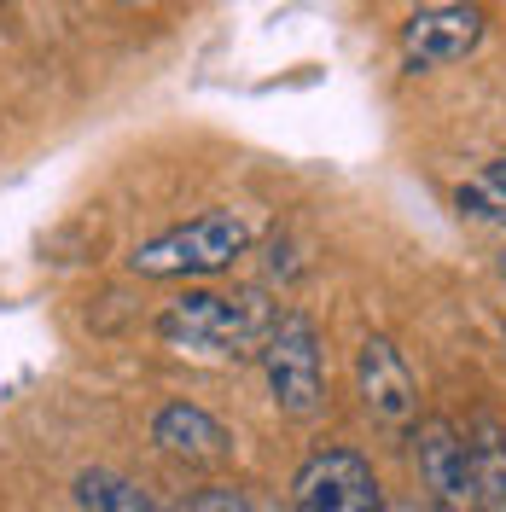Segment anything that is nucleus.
<instances>
[{
  "label": "nucleus",
  "mask_w": 506,
  "mask_h": 512,
  "mask_svg": "<svg viewBox=\"0 0 506 512\" xmlns=\"http://www.w3.org/2000/svg\"><path fill=\"white\" fill-rule=\"evenodd\" d=\"M280 309L262 297V291H239V297H222V291H187L175 297L158 315V338L181 355H262L268 332H274Z\"/></svg>",
  "instance_id": "1"
},
{
  "label": "nucleus",
  "mask_w": 506,
  "mask_h": 512,
  "mask_svg": "<svg viewBox=\"0 0 506 512\" xmlns=\"http://www.w3.org/2000/svg\"><path fill=\"white\" fill-rule=\"evenodd\" d=\"M245 251H251V222L233 216V210H210V216H192V222L146 239L128 262L146 280H198V274L233 268Z\"/></svg>",
  "instance_id": "2"
},
{
  "label": "nucleus",
  "mask_w": 506,
  "mask_h": 512,
  "mask_svg": "<svg viewBox=\"0 0 506 512\" xmlns=\"http://www.w3.org/2000/svg\"><path fill=\"white\" fill-rule=\"evenodd\" d=\"M262 373L268 390L280 402V414L291 419H315L326 408V361H320V332L309 315H280L268 344H262Z\"/></svg>",
  "instance_id": "3"
},
{
  "label": "nucleus",
  "mask_w": 506,
  "mask_h": 512,
  "mask_svg": "<svg viewBox=\"0 0 506 512\" xmlns=\"http://www.w3.org/2000/svg\"><path fill=\"white\" fill-rule=\"evenodd\" d=\"M291 512H390L373 466L355 448H320L291 478Z\"/></svg>",
  "instance_id": "4"
},
{
  "label": "nucleus",
  "mask_w": 506,
  "mask_h": 512,
  "mask_svg": "<svg viewBox=\"0 0 506 512\" xmlns=\"http://www.w3.org/2000/svg\"><path fill=\"white\" fill-rule=\"evenodd\" d=\"M355 390H361V408H367L373 425L402 431L419 414V379H413L408 355L396 350L390 338H367L355 350Z\"/></svg>",
  "instance_id": "5"
},
{
  "label": "nucleus",
  "mask_w": 506,
  "mask_h": 512,
  "mask_svg": "<svg viewBox=\"0 0 506 512\" xmlns=\"http://www.w3.org/2000/svg\"><path fill=\"white\" fill-rule=\"evenodd\" d=\"M413 443H419V478H425L431 512H477L472 448L454 431V419H425Z\"/></svg>",
  "instance_id": "6"
},
{
  "label": "nucleus",
  "mask_w": 506,
  "mask_h": 512,
  "mask_svg": "<svg viewBox=\"0 0 506 512\" xmlns=\"http://www.w3.org/2000/svg\"><path fill=\"white\" fill-rule=\"evenodd\" d=\"M483 6L477 0H454V6H431V12H413L402 24V53L413 70H431V64H460L483 41Z\"/></svg>",
  "instance_id": "7"
},
{
  "label": "nucleus",
  "mask_w": 506,
  "mask_h": 512,
  "mask_svg": "<svg viewBox=\"0 0 506 512\" xmlns=\"http://www.w3.org/2000/svg\"><path fill=\"white\" fill-rule=\"evenodd\" d=\"M152 443H158L163 454H175V460H187V466H222V460H233V431H227L216 414L192 408V402L158 408Z\"/></svg>",
  "instance_id": "8"
},
{
  "label": "nucleus",
  "mask_w": 506,
  "mask_h": 512,
  "mask_svg": "<svg viewBox=\"0 0 506 512\" xmlns=\"http://www.w3.org/2000/svg\"><path fill=\"white\" fill-rule=\"evenodd\" d=\"M472 448V483H477V512H506V431L495 419H477Z\"/></svg>",
  "instance_id": "9"
},
{
  "label": "nucleus",
  "mask_w": 506,
  "mask_h": 512,
  "mask_svg": "<svg viewBox=\"0 0 506 512\" xmlns=\"http://www.w3.org/2000/svg\"><path fill=\"white\" fill-rule=\"evenodd\" d=\"M76 501H82V512H158V501L140 483L123 472H105V466L76 478Z\"/></svg>",
  "instance_id": "10"
},
{
  "label": "nucleus",
  "mask_w": 506,
  "mask_h": 512,
  "mask_svg": "<svg viewBox=\"0 0 506 512\" xmlns=\"http://www.w3.org/2000/svg\"><path fill=\"white\" fill-rule=\"evenodd\" d=\"M187 512H280V507H268L251 489H204V495H192Z\"/></svg>",
  "instance_id": "11"
},
{
  "label": "nucleus",
  "mask_w": 506,
  "mask_h": 512,
  "mask_svg": "<svg viewBox=\"0 0 506 512\" xmlns=\"http://www.w3.org/2000/svg\"><path fill=\"white\" fill-rule=\"evenodd\" d=\"M483 187H489V192H495V198L506 204V158H495L489 169H483Z\"/></svg>",
  "instance_id": "12"
},
{
  "label": "nucleus",
  "mask_w": 506,
  "mask_h": 512,
  "mask_svg": "<svg viewBox=\"0 0 506 512\" xmlns=\"http://www.w3.org/2000/svg\"><path fill=\"white\" fill-rule=\"evenodd\" d=\"M123 6H146V0H123Z\"/></svg>",
  "instance_id": "13"
}]
</instances>
